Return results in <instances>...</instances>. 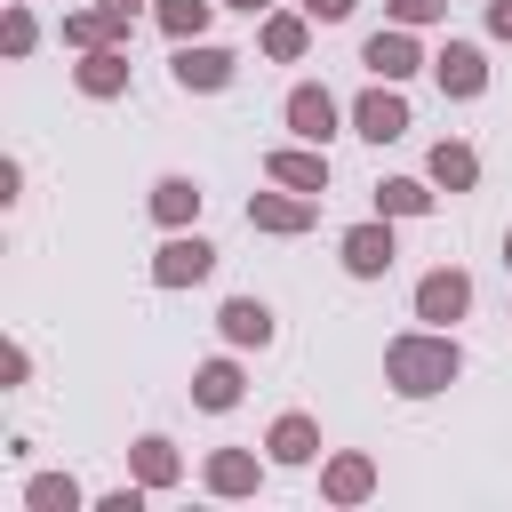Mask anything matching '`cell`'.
<instances>
[{"mask_svg": "<svg viewBox=\"0 0 512 512\" xmlns=\"http://www.w3.org/2000/svg\"><path fill=\"white\" fill-rule=\"evenodd\" d=\"M456 376H464L456 328H400V336L384 344V384H392L400 400H432V392H448Z\"/></svg>", "mask_w": 512, "mask_h": 512, "instance_id": "1", "label": "cell"}, {"mask_svg": "<svg viewBox=\"0 0 512 512\" xmlns=\"http://www.w3.org/2000/svg\"><path fill=\"white\" fill-rule=\"evenodd\" d=\"M168 80H176L184 96H224V88L240 80V56H232V48H216V40H176Z\"/></svg>", "mask_w": 512, "mask_h": 512, "instance_id": "2", "label": "cell"}, {"mask_svg": "<svg viewBox=\"0 0 512 512\" xmlns=\"http://www.w3.org/2000/svg\"><path fill=\"white\" fill-rule=\"evenodd\" d=\"M336 264H344L352 280H384V272L400 264L392 216H360V224H344V232H336Z\"/></svg>", "mask_w": 512, "mask_h": 512, "instance_id": "3", "label": "cell"}, {"mask_svg": "<svg viewBox=\"0 0 512 512\" xmlns=\"http://www.w3.org/2000/svg\"><path fill=\"white\" fill-rule=\"evenodd\" d=\"M408 312H416L424 328H456V320L472 312V272H464V264H432V272L408 288Z\"/></svg>", "mask_w": 512, "mask_h": 512, "instance_id": "4", "label": "cell"}, {"mask_svg": "<svg viewBox=\"0 0 512 512\" xmlns=\"http://www.w3.org/2000/svg\"><path fill=\"white\" fill-rule=\"evenodd\" d=\"M280 120H288V136H296V144H328V136L352 120V104H336L320 80H296V88H288V104H280Z\"/></svg>", "mask_w": 512, "mask_h": 512, "instance_id": "5", "label": "cell"}, {"mask_svg": "<svg viewBox=\"0 0 512 512\" xmlns=\"http://www.w3.org/2000/svg\"><path fill=\"white\" fill-rule=\"evenodd\" d=\"M416 120H408V96H400V80H368L360 96H352V136H368V144H392V136H408Z\"/></svg>", "mask_w": 512, "mask_h": 512, "instance_id": "6", "label": "cell"}, {"mask_svg": "<svg viewBox=\"0 0 512 512\" xmlns=\"http://www.w3.org/2000/svg\"><path fill=\"white\" fill-rule=\"evenodd\" d=\"M312 224H320V200H312V192H288V184H272V192H248V232L296 240V232H312Z\"/></svg>", "mask_w": 512, "mask_h": 512, "instance_id": "7", "label": "cell"}, {"mask_svg": "<svg viewBox=\"0 0 512 512\" xmlns=\"http://www.w3.org/2000/svg\"><path fill=\"white\" fill-rule=\"evenodd\" d=\"M208 272H216V240H200V232H168L152 248V288H200Z\"/></svg>", "mask_w": 512, "mask_h": 512, "instance_id": "8", "label": "cell"}, {"mask_svg": "<svg viewBox=\"0 0 512 512\" xmlns=\"http://www.w3.org/2000/svg\"><path fill=\"white\" fill-rule=\"evenodd\" d=\"M360 64H368V80H416V72H432V56L416 48V32H408V24L368 32V40H360Z\"/></svg>", "mask_w": 512, "mask_h": 512, "instance_id": "9", "label": "cell"}, {"mask_svg": "<svg viewBox=\"0 0 512 512\" xmlns=\"http://www.w3.org/2000/svg\"><path fill=\"white\" fill-rule=\"evenodd\" d=\"M432 80H440L448 104L488 96V56H480V40H440V48H432Z\"/></svg>", "mask_w": 512, "mask_h": 512, "instance_id": "10", "label": "cell"}, {"mask_svg": "<svg viewBox=\"0 0 512 512\" xmlns=\"http://www.w3.org/2000/svg\"><path fill=\"white\" fill-rule=\"evenodd\" d=\"M264 456H272L280 472H304V464H320V416H304V408H280V416L264 424Z\"/></svg>", "mask_w": 512, "mask_h": 512, "instance_id": "11", "label": "cell"}, {"mask_svg": "<svg viewBox=\"0 0 512 512\" xmlns=\"http://www.w3.org/2000/svg\"><path fill=\"white\" fill-rule=\"evenodd\" d=\"M264 464H272V456H256V448H208L200 488H208V496H224V504H240V496H256V488H264Z\"/></svg>", "mask_w": 512, "mask_h": 512, "instance_id": "12", "label": "cell"}, {"mask_svg": "<svg viewBox=\"0 0 512 512\" xmlns=\"http://www.w3.org/2000/svg\"><path fill=\"white\" fill-rule=\"evenodd\" d=\"M376 496V456L368 448H336V456H320V504H368Z\"/></svg>", "mask_w": 512, "mask_h": 512, "instance_id": "13", "label": "cell"}, {"mask_svg": "<svg viewBox=\"0 0 512 512\" xmlns=\"http://www.w3.org/2000/svg\"><path fill=\"white\" fill-rule=\"evenodd\" d=\"M264 176L288 184V192L328 200V144H272V152H264Z\"/></svg>", "mask_w": 512, "mask_h": 512, "instance_id": "14", "label": "cell"}, {"mask_svg": "<svg viewBox=\"0 0 512 512\" xmlns=\"http://www.w3.org/2000/svg\"><path fill=\"white\" fill-rule=\"evenodd\" d=\"M216 336H224L232 352H264V344L280 336V320H272L264 296H224V304H216Z\"/></svg>", "mask_w": 512, "mask_h": 512, "instance_id": "15", "label": "cell"}, {"mask_svg": "<svg viewBox=\"0 0 512 512\" xmlns=\"http://www.w3.org/2000/svg\"><path fill=\"white\" fill-rule=\"evenodd\" d=\"M240 400H248V368H240L232 352H216V360L192 368V408H200V416H232Z\"/></svg>", "mask_w": 512, "mask_h": 512, "instance_id": "16", "label": "cell"}, {"mask_svg": "<svg viewBox=\"0 0 512 512\" xmlns=\"http://www.w3.org/2000/svg\"><path fill=\"white\" fill-rule=\"evenodd\" d=\"M128 32H136V16H112V8H96V0H88V8H64V24H56V40L80 48V56H88V48H128Z\"/></svg>", "mask_w": 512, "mask_h": 512, "instance_id": "17", "label": "cell"}, {"mask_svg": "<svg viewBox=\"0 0 512 512\" xmlns=\"http://www.w3.org/2000/svg\"><path fill=\"white\" fill-rule=\"evenodd\" d=\"M144 208H152L160 232H192L200 208H208V192H200V176H160V184L144 192Z\"/></svg>", "mask_w": 512, "mask_h": 512, "instance_id": "18", "label": "cell"}, {"mask_svg": "<svg viewBox=\"0 0 512 512\" xmlns=\"http://www.w3.org/2000/svg\"><path fill=\"white\" fill-rule=\"evenodd\" d=\"M256 48H264L272 64H304V48H312V16H304V8H264V16H256Z\"/></svg>", "mask_w": 512, "mask_h": 512, "instance_id": "19", "label": "cell"}, {"mask_svg": "<svg viewBox=\"0 0 512 512\" xmlns=\"http://www.w3.org/2000/svg\"><path fill=\"white\" fill-rule=\"evenodd\" d=\"M128 472H136L152 496H168V488L184 480V456H176V440H168V432H136V440H128Z\"/></svg>", "mask_w": 512, "mask_h": 512, "instance_id": "20", "label": "cell"}, {"mask_svg": "<svg viewBox=\"0 0 512 512\" xmlns=\"http://www.w3.org/2000/svg\"><path fill=\"white\" fill-rule=\"evenodd\" d=\"M72 88H80L88 104H112V96H128V48H88V56L72 64Z\"/></svg>", "mask_w": 512, "mask_h": 512, "instance_id": "21", "label": "cell"}, {"mask_svg": "<svg viewBox=\"0 0 512 512\" xmlns=\"http://www.w3.org/2000/svg\"><path fill=\"white\" fill-rule=\"evenodd\" d=\"M424 176H432L440 192H472V184H480V152H472L464 136H440L432 160H424Z\"/></svg>", "mask_w": 512, "mask_h": 512, "instance_id": "22", "label": "cell"}, {"mask_svg": "<svg viewBox=\"0 0 512 512\" xmlns=\"http://www.w3.org/2000/svg\"><path fill=\"white\" fill-rule=\"evenodd\" d=\"M432 200H440V184H432V176H384V184H376V216H392V224L432 216Z\"/></svg>", "mask_w": 512, "mask_h": 512, "instance_id": "23", "label": "cell"}, {"mask_svg": "<svg viewBox=\"0 0 512 512\" xmlns=\"http://www.w3.org/2000/svg\"><path fill=\"white\" fill-rule=\"evenodd\" d=\"M216 8H224V0H152V24H160L168 40H208Z\"/></svg>", "mask_w": 512, "mask_h": 512, "instance_id": "24", "label": "cell"}, {"mask_svg": "<svg viewBox=\"0 0 512 512\" xmlns=\"http://www.w3.org/2000/svg\"><path fill=\"white\" fill-rule=\"evenodd\" d=\"M80 504H88V488L72 472H32L24 480V512H80Z\"/></svg>", "mask_w": 512, "mask_h": 512, "instance_id": "25", "label": "cell"}, {"mask_svg": "<svg viewBox=\"0 0 512 512\" xmlns=\"http://www.w3.org/2000/svg\"><path fill=\"white\" fill-rule=\"evenodd\" d=\"M32 48H40V16H32V0H8V8H0V56L24 64Z\"/></svg>", "mask_w": 512, "mask_h": 512, "instance_id": "26", "label": "cell"}, {"mask_svg": "<svg viewBox=\"0 0 512 512\" xmlns=\"http://www.w3.org/2000/svg\"><path fill=\"white\" fill-rule=\"evenodd\" d=\"M144 504H152V488H144L136 472H128L120 488H104V496H96V512H144Z\"/></svg>", "mask_w": 512, "mask_h": 512, "instance_id": "27", "label": "cell"}, {"mask_svg": "<svg viewBox=\"0 0 512 512\" xmlns=\"http://www.w3.org/2000/svg\"><path fill=\"white\" fill-rule=\"evenodd\" d=\"M440 16H448V0H392V24H408V32H424Z\"/></svg>", "mask_w": 512, "mask_h": 512, "instance_id": "28", "label": "cell"}, {"mask_svg": "<svg viewBox=\"0 0 512 512\" xmlns=\"http://www.w3.org/2000/svg\"><path fill=\"white\" fill-rule=\"evenodd\" d=\"M0 384H8V392H16V384H32V352H24V344H8V352H0Z\"/></svg>", "mask_w": 512, "mask_h": 512, "instance_id": "29", "label": "cell"}, {"mask_svg": "<svg viewBox=\"0 0 512 512\" xmlns=\"http://www.w3.org/2000/svg\"><path fill=\"white\" fill-rule=\"evenodd\" d=\"M296 8H304V16H312V24H344V16H352V8H360V0H296Z\"/></svg>", "mask_w": 512, "mask_h": 512, "instance_id": "30", "label": "cell"}, {"mask_svg": "<svg viewBox=\"0 0 512 512\" xmlns=\"http://www.w3.org/2000/svg\"><path fill=\"white\" fill-rule=\"evenodd\" d=\"M0 200H24V160H0Z\"/></svg>", "mask_w": 512, "mask_h": 512, "instance_id": "31", "label": "cell"}, {"mask_svg": "<svg viewBox=\"0 0 512 512\" xmlns=\"http://www.w3.org/2000/svg\"><path fill=\"white\" fill-rule=\"evenodd\" d=\"M488 40H512V0H488Z\"/></svg>", "mask_w": 512, "mask_h": 512, "instance_id": "32", "label": "cell"}, {"mask_svg": "<svg viewBox=\"0 0 512 512\" xmlns=\"http://www.w3.org/2000/svg\"><path fill=\"white\" fill-rule=\"evenodd\" d=\"M96 8H112V16H144V0H96Z\"/></svg>", "mask_w": 512, "mask_h": 512, "instance_id": "33", "label": "cell"}, {"mask_svg": "<svg viewBox=\"0 0 512 512\" xmlns=\"http://www.w3.org/2000/svg\"><path fill=\"white\" fill-rule=\"evenodd\" d=\"M224 8H240V16H264V8H280V0H224Z\"/></svg>", "mask_w": 512, "mask_h": 512, "instance_id": "34", "label": "cell"}, {"mask_svg": "<svg viewBox=\"0 0 512 512\" xmlns=\"http://www.w3.org/2000/svg\"><path fill=\"white\" fill-rule=\"evenodd\" d=\"M504 272H512V232H504Z\"/></svg>", "mask_w": 512, "mask_h": 512, "instance_id": "35", "label": "cell"}]
</instances>
